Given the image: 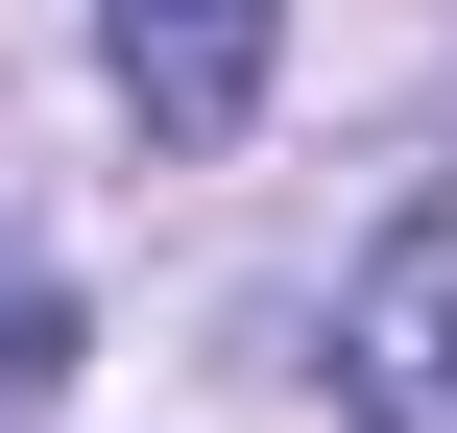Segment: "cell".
<instances>
[{"label":"cell","instance_id":"cell-3","mask_svg":"<svg viewBox=\"0 0 457 433\" xmlns=\"http://www.w3.org/2000/svg\"><path fill=\"white\" fill-rule=\"evenodd\" d=\"M24 386H72V289H48L24 241H0V410H24Z\"/></svg>","mask_w":457,"mask_h":433},{"label":"cell","instance_id":"cell-2","mask_svg":"<svg viewBox=\"0 0 457 433\" xmlns=\"http://www.w3.org/2000/svg\"><path fill=\"white\" fill-rule=\"evenodd\" d=\"M265 48H289V0H96V72H120L145 145H241L265 121Z\"/></svg>","mask_w":457,"mask_h":433},{"label":"cell","instance_id":"cell-1","mask_svg":"<svg viewBox=\"0 0 457 433\" xmlns=\"http://www.w3.org/2000/svg\"><path fill=\"white\" fill-rule=\"evenodd\" d=\"M337 410L361 433H457V193L386 217V265H361V313H337Z\"/></svg>","mask_w":457,"mask_h":433}]
</instances>
